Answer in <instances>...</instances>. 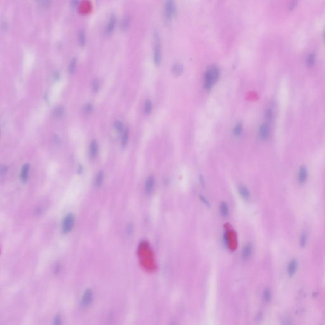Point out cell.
<instances>
[{"label": "cell", "instance_id": "6da1fadb", "mask_svg": "<svg viewBox=\"0 0 325 325\" xmlns=\"http://www.w3.org/2000/svg\"><path fill=\"white\" fill-rule=\"evenodd\" d=\"M220 77V70L215 65H211L208 68L204 75V88L210 90L217 82Z\"/></svg>", "mask_w": 325, "mask_h": 325}, {"label": "cell", "instance_id": "7a4b0ae2", "mask_svg": "<svg viewBox=\"0 0 325 325\" xmlns=\"http://www.w3.org/2000/svg\"><path fill=\"white\" fill-rule=\"evenodd\" d=\"M154 49V62L155 65L158 66L161 61V47L158 35L156 36Z\"/></svg>", "mask_w": 325, "mask_h": 325}, {"label": "cell", "instance_id": "3957f363", "mask_svg": "<svg viewBox=\"0 0 325 325\" xmlns=\"http://www.w3.org/2000/svg\"><path fill=\"white\" fill-rule=\"evenodd\" d=\"M175 12V3L174 0H166L165 7V16L166 19L170 20L174 17Z\"/></svg>", "mask_w": 325, "mask_h": 325}, {"label": "cell", "instance_id": "277c9868", "mask_svg": "<svg viewBox=\"0 0 325 325\" xmlns=\"http://www.w3.org/2000/svg\"><path fill=\"white\" fill-rule=\"evenodd\" d=\"M117 23V19L116 15L112 14L108 19V23H107L105 27V34L108 36H111L113 34Z\"/></svg>", "mask_w": 325, "mask_h": 325}, {"label": "cell", "instance_id": "5b68a950", "mask_svg": "<svg viewBox=\"0 0 325 325\" xmlns=\"http://www.w3.org/2000/svg\"><path fill=\"white\" fill-rule=\"evenodd\" d=\"M74 225V217L73 215L69 214L65 217L62 222V230L64 232L68 233L71 230Z\"/></svg>", "mask_w": 325, "mask_h": 325}, {"label": "cell", "instance_id": "8992f818", "mask_svg": "<svg viewBox=\"0 0 325 325\" xmlns=\"http://www.w3.org/2000/svg\"><path fill=\"white\" fill-rule=\"evenodd\" d=\"M258 134L260 139L262 140H266L269 138L270 135V127L268 122L260 125L258 130Z\"/></svg>", "mask_w": 325, "mask_h": 325}, {"label": "cell", "instance_id": "52a82bcc", "mask_svg": "<svg viewBox=\"0 0 325 325\" xmlns=\"http://www.w3.org/2000/svg\"><path fill=\"white\" fill-rule=\"evenodd\" d=\"M93 300V293L90 289H87L83 294L82 297V304L83 306L86 307L90 306V304L92 302Z\"/></svg>", "mask_w": 325, "mask_h": 325}, {"label": "cell", "instance_id": "ba28073f", "mask_svg": "<svg viewBox=\"0 0 325 325\" xmlns=\"http://www.w3.org/2000/svg\"><path fill=\"white\" fill-rule=\"evenodd\" d=\"M308 176V171L306 166H302L300 168L298 174V180L301 183L303 184L306 181Z\"/></svg>", "mask_w": 325, "mask_h": 325}, {"label": "cell", "instance_id": "9c48e42d", "mask_svg": "<svg viewBox=\"0 0 325 325\" xmlns=\"http://www.w3.org/2000/svg\"><path fill=\"white\" fill-rule=\"evenodd\" d=\"M154 179L153 177L150 176L147 178L145 184V192L147 194H150L154 189Z\"/></svg>", "mask_w": 325, "mask_h": 325}, {"label": "cell", "instance_id": "30bf717a", "mask_svg": "<svg viewBox=\"0 0 325 325\" xmlns=\"http://www.w3.org/2000/svg\"><path fill=\"white\" fill-rule=\"evenodd\" d=\"M238 192H239V194H240V196L242 197L243 200L247 201L250 199V192H249L247 187H246L245 186L240 185L238 187Z\"/></svg>", "mask_w": 325, "mask_h": 325}, {"label": "cell", "instance_id": "8fae6325", "mask_svg": "<svg viewBox=\"0 0 325 325\" xmlns=\"http://www.w3.org/2000/svg\"><path fill=\"white\" fill-rule=\"evenodd\" d=\"M252 245L251 243H248L243 248L242 257L244 260H248L252 255Z\"/></svg>", "mask_w": 325, "mask_h": 325}, {"label": "cell", "instance_id": "7c38bea8", "mask_svg": "<svg viewBox=\"0 0 325 325\" xmlns=\"http://www.w3.org/2000/svg\"><path fill=\"white\" fill-rule=\"evenodd\" d=\"M171 70L174 76H179L182 74L183 70H184V67L181 64L176 63L173 65Z\"/></svg>", "mask_w": 325, "mask_h": 325}, {"label": "cell", "instance_id": "4fadbf2b", "mask_svg": "<svg viewBox=\"0 0 325 325\" xmlns=\"http://www.w3.org/2000/svg\"><path fill=\"white\" fill-rule=\"evenodd\" d=\"M297 269V262L295 260H293L289 263L288 266V273L289 276H292L295 273Z\"/></svg>", "mask_w": 325, "mask_h": 325}, {"label": "cell", "instance_id": "5bb4252c", "mask_svg": "<svg viewBox=\"0 0 325 325\" xmlns=\"http://www.w3.org/2000/svg\"><path fill=\"white\" fill-rule=\"evenodd\" d=\"M97 150H98V146L97 143L95 140H93L90 144V156L91 158H95L97 154Z\"/></svg>", "mask_w": 325, "mask_h": 325}, {"label": "cell", "instance_id": "9a60e30c", "mask_svg": "<svg viewBox=\"0 0 325 325\" xmlns=\"http://www.w3.org/2000/svg\"><path fill=\"white\" fill-rule=\"evenodd\" d=\"M29 165L28 164H25L23 166L21 174H20V178L21 180L23 182H25L27 179L28 174H29Z\"/></svg>", "mask_w": 325, "mask_h": 325}, {"label": "cell", "instance_id": "2e32d148", "mask_svg": "<svg viewBox=\"0 0 325 325\" xmlns=\"http://www.w3.org/2000/svg\"><path fill=\"white\" fill-rule=\"evenodd\" d=\"M220 212L223 217H227L229 215V206L226 202H222L220 203Z\"/></svg>", "mask_w": 325, "mask_h": 325}, {"label": "cell", "instance_id": "e0dca14e", "mask_svg": "<svg viewBox=\"0 0 325 325\" xmlns=\"http://www.w3.org/2000/svg\"><path fill=\"white\" fill-rule=\"evenodd\" d=\"M78 42L81 47H84L86 44V34L83 29H81L78 33Z\"/></svg>", "mask_w": 325, "mask_h": 325}, {"label": "cell", "instance_id": "ac0fdd59", "mask_svg": "<svg viewBox=\"0 0 325 325\" xmlns=\"http://www.w3.org/2000/svg\"><path fill=\"white\" fill-rule=\"evenodd\" d=\"M315 61H316V54L313 52L310 53L307 55V59H306L307 65L309 66V67H311V66H312L314 64Z\"/></svg>", "mask_w": 325, "mask_h": 325}, {"label": "cell", "instance_id": "d6986e66", "mask_svg": "<svg viewBox=\"0 0 325 325\" xmlns=\"http://www.w3.org/2000/svg\"><path fill=\"white\" fill-rule=\"evenodd\" d=\"M242 131H243L242 124L241 123H237V124H236L234 128V130H233L234 135L236 137L240 136L242 133Z\"/></svg>", "mask_w": 325, "mask_h": 325}, {"label": "cell", "instance_id": "ffe728a7", "mask_svg": "<svg viewBox=\"0 0 325 325\" xmlns=\"http://www.w3.org/2000/svg\"><path fill=\"white\" fill-rule=\"evenodd\" d=\"M104 180V173L102 171H100L97 174L95 179V185L96 187H100Z\"/></svg>", "mask_w": 325, "mask_h": 325}, {"label": "cell", "instance_id": "44dd1931", "mask_svg": "<svg viewBox=\"0 0 325 325\" xmlns=\"http://www.w3.org/2000/svg\"><path fill=\"white\" fill-rule=\"evenodd\" d=\"M76 64H77V59L76 58H74L71 60L69 66V71L70 74L74 73L76 68Z\"/></svg>", "mask_w": 325, "mask_h": 325}, {"label": "cell", "instance_id": "7402d4cb", "mask_svg": "<svg viewBox=\"0 0 325 325\" xmlns=\"http://www.w3.org/2000/svg\"><path fill=\"white\" fill-rule=\"evenodd\" d=\"M128 138H129V131L128 130L126 129L123 135V138H122V142H121L122 146L125 147L126 145L127 142H128Z\"/></svg>", "mask_w": 325, "mask_h": 325}, {"label": "cell", "instance_id": "603a6c76", "mask_svg": "<svg viewBox=\"0 0 325 325\" xmlns=\"http://www.w3.org/2000/svg\"><path fill=\"white\" fill-rule=\"evenodd\" d=\"M152 109V104L151 100H147L144 105V111L146 114L150 113Z\"/></svg>", "mask_w": 325, "mask_h": 325}, {"label": "cell", "instance_id": "cb8c5ba5", "mask_svg": "<svg viewBox=\"0 0 325 325\" xmlns=\"http://www.w3.org/2000/svg\"><path fill=\"white\" fill-rule=\"evenodd\" d=\"M130 19L129 17H126L123 19V21H122V24H121V28L123 29V30H125L127 29V27H128V25L130 24Z\"/></svg>", "mask_w": 325, "mask_h": 325}, {"label": "cell", "instance_id": "d4e9b609", "mask_svg": "<svg viewBox=\"0 0 325 325\" xmlns=\"http://www.w3.org/2000/svg\"><path fill=\"white\" fill-rule=\"evenodd\" d=\"M263 297L264 301H265L266 302H268L270 301V300H271V292H270V290H269V289H266L265 290H264L263 293Z\"/></svg>", "mask_w": 325, "mask_h": 325}, {"label": "cell", "instance_id": "484cf974", "mask_svg": "<svg viewBox=\"0 0 325 325\" xmlns=\"http://www.w3.org/2000/svg\"><path fill=\"white\" fill-rule=\"evenodd\" d=\"M63 113H64V108H62V107H59V108H57L55 109L54 114L56 118H60V117L63 115Z\"/></svg>", "mask_w": 325, "mask_h": 325}, {"label": "cell", "instance_id": "4316f807", "mask_svg": "<svg viewBox=\"0 0 325 325\" xmlns=\"http://www.w3.org/2000/svg\"><path fill=\"white\" fill-rule=\"evenodd\" d=\"M265 116H266V120L267 121V122L269 123V121H271L272 119V118H273V113H272V111L270 109H267V110L266 111Z\"/></svg>", "mask_w": 325, "mask_h": 325}, {"label": "cell", "instance_id": "83f0119b", "mask_svg": "<svg viewBox=\"0 0 325 325\" xmlns=\"http://www.w3.org/2000/svg\"><path fill=\"white\" fill-rule=\"evenodd\" d=\"M114 127H115L116 130H117L119 131H122V130H123V124H122V123H121V122L119 121H116L114 122Z\"/></svg>", "mask_w": 325, "mask_h": 325}, {"label": "cell", "instance_id": "f1b7e54d", "mask_svg": "<svg viewBox=\"0 0 325 325\" xmlns=\"http://www.w3.org/2000/svg\"><path fill=\"white\" fill-rule=\"evenodd\" d=\"M99 87H100V85H99V81L98 80H95L93 82V85H92V88H93V91H95V92L99 90Z\"/></svg>", "mask_w": 325, "mask_h": 325}, {"label": "cell", "instance_id": "f546056e", "mask_svg": "<svg viewBox=\"0 0 325 325\" xmlns=\"http://www.w3.org/2000/svg\"><path fill=\"white\" fill-rule=\"evenodd\" d=\"M306 241H307V236L306 234V233H303L301 237V245L302 246H304L305 245H306Z\"/></svg>", "mask_w": 325, "mask_h": 325}, {"label": "cell", "instance_id": "4dcf8cb0", "mask_svg": "<svg viewBox=\"0 0 325 325\" xmlns=\"http://www.w3.org/2000/svg\"><path fill=\"white\" fill-rule=\"evenodd\" d=\"M85 111L86 113H90V112L92 111V105H91L90 104H88L87 105H86Z\"/></svg>", "mask_w": 325, "mask_h": 325}, {"label": "cell", "instance_id": "1f68e13d", "mask_svg": "<svg viewBox=\"0 0 325 325\" xmlns=\"http://www.w3.org/2000/svg\"><path fill=\"white\" fill-rule=\"evenodd\" d=\"M0 171H1V174L3 175V174H4L5 172H6V171H7V168L5 167V166H1V170H0Z\"/></svg>", "mask_w": 325, "mask_h": 325}, {"label": "cell", "instance_id": "d6a6232c", "mask_svg": "<svg viewBox=\"0 0 325 325\" xmlns=\"http://www.w3.org/2000/svg\"><path fill=\"white\" fill-rule=\"evenodd\" d=\"M201 200H203V202H204V203H205V204H206V205H209V203H208V201H207L206 200H205V198L204 197H203V196H201Z\"/></svg>", "mask_w": 325, "mask_h": 325}, {"label": "cell", "instance_id": "836d02e7", "mask_svg": "<svg viewBox=\"0 0 325 325\" xmlns=\"http://www.w3.org/2000/svg\"><path fill=\"white\" fill-rule=\"evenodd\" d=\"M324 39H325V33H324Z\"/></svg>", "mask_w": 325, "mask_h": 325}]
</instances>
